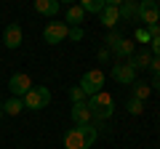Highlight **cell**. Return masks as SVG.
Here are the masks:
<instances>
[{
  "instance_id": "31",
  "label": "cell",
  "mask_w": 160,
  "mask_h": 149,
  "mask_svg": "<svg viewBox=\"0 0 160 149\" xmlns=\"http://www.w3.org/2000/svg\"><path fill=\"white\" fill-rule=\"evenodd\" d=\"M149 88H152V91H160V77H155V80L149 83Z\"/></svg>"
},
{
  "instance_id": "14",
  "label": "cell",
  "mask_w": 160,
  "mask_h": 149,
  "mask_svg": "<svg viewBox=\"0 0 160 149\" xmlns=\"http://www.w3.org/2000/svg\"><path fill=\"white\" fill-rule=\"evenodd\" d=\"M118 11H120V19L123 22H133V19H139V3L136 0H123V6Z\"/></svg>"
},
{
  "instance_id": "1",
  "label": "cell",
  "mask_w": 160,
  "mask_h": 149,
  "mask_svg": "<svg viewBox=\"0 0 160 149\" xmlns=\"http://www.w3.org/2000/svg\"><path fill=\"white\" fill-rule=\"evenodd\" d=\"M86 104H88V109H91V120H96V123L109 120L112 112H115V101H112V96H109L107 91H99V93H93V96H88Z\"/></svg>"
},
{
  "instance_id": "6",
  "label": "cell",
  "mask_w": 160,
  "mask_h": 149,
  "mask_svg": "<svg viewBox=\"0 0 160 149\" xmlns=\"http://www.w3.org/2000/svg\"><path fill=\"white\" fill-rule=\"evenodd\" d=\"M3 43H6L8 51H16V48L24 43V32H22V24H19V22H11L6 27V32H3Z\"/></svg>"
},
{
  "instance_id": "29",
  "label": "cell",
  "mask_w": 160,
  "mask_h": 149,
  "mask_svg": "<svg viewBox=\"0 0 160 149\" xmlns=\"http://www.w3.org/2000/svg\"><path fill=\"white\" fill-rule=\"evenodd\" d=\"M147 32L152 35V37H158V35H160V24H152V27H147Z\"/></svg>"
},
{
  "instance_id": "10",
  "label": "cell",
  "mask_w": 160,
  "mask_h": 149,
  "mask_svg": "<svg viewBox=\"0 0 160 149\" xmlns=\"http://www.w3.org/2000/svg\"><path fill=\"white\" fill-rule=\"evenodd\" d=\"M32 6L40 16H48V19H53L59 13V0H32Z\"/></svg>"
},
{
  "instance_id": "26",
  "label": "cell",
  "mask_w": 160,
  "mask_h": 149,
  "mask_svg": "<svg viewBox=\"0 0 160 149\" xmlns=\"http://www.w3.org/2000/svg\"><path fill=\"white\" fill-rule=\"evenodd\" d=\"M149 53H152V56H160V35L149 40Z\"/></svg>"
},
{
  "instance_id": "32",
  "label": "cell",
  "mask_w": 160,
  "mask_h": 149,
  "mask_svg": "<svg viewBox=\"0 0 160 149\" xmlns=\"http://www.w3.org/2000/svg\"><path fill=\"white\" fill-rule=\"evenodd\" d=\"M62 3H64V6H75L78 0H59V6H62Z\"/></svg>"
},
{
  "instance_id": "30",
  "label": "cell",
  "mask_w": 160,
  "mask_h": 149,
  "mask_svg": "<svg viewBox=\"0 0 160 149\" xmlns=\"http://www.w3.org/2000/svg\"><path fill=\"white\" fill-rule=\"evenodd\" d=\"M104 6H115V8H120V6H123V0H104Z\"/></svg>"
},
{
  "instance_id": "24",
  "label": "cell",
  "mask_w": 160,
  "mask_h": 149,
  "mask_svg": "<svg viewBox=\"0 0 160 149\" xmlns=\"http://www.w3.org/2000/svg\"><path fill=\"white\" fill-rule=\"evenodd\" d=\"M67 37L72 43H80L83 37H86V32H83V27H69V32H67Z\"/></svg>"
},
{
  "instance_id": "33",
  "label": "cell",
  "mask_w": 160,
  "mask_h": 149,
  "mask_svg": "<svg viewBox=\"0 0 160 149\" xmlns=\"http://www.w3.org/2000/svg\"><path fill=\"white\" fill-rule=\"evenodd\" d=\"M0 120H3V104H0Z\"/></svg>"
},
{
  "instance_id": "15",
  "label": "cell",
  "mask_w": 160,
  "mask_h": 149,
  "mask_svg": "<svg viewBox=\"0 0 160 149\" xmlns=\"http://www.w3.org/2000/svg\"><path fill=\"white\" fill-rule=\"evenodd\" d=\"M99 16H102V24L107 29H115V27H118V22H120V11L115 6H104V11L99 13Z\"/></svg>"
},
{
  "instance_id": "18",
  "label": "cell",
  "mask_w": 160,
  "mask_h": 149,
  "mask_svg": "<svg viewBox=\"0 0 160 149\" xmlns=\"http://www.w3.org/2000/svg\"><path fill=\"white\" fill-rule=\"evenodd\" d=\"M131 88H133L131 99H139V101H147V99L152 96V88H149V83H144V80H133V83H131Z\"/></svg>"
},
{
  "instance_id": "5",
  "label": "cell",
  "mask_w": 160,
  "mask_h": 149,
  "mask_svg": "<svg viewBox=\"0 0 160 149\" xmlns=\"http://www.w3.org/2000/svg\"><path fill=\"white\" fill-rule=\"evenodd\" d=\"M139 22H142L144 27L160 24V6H158V0H142V3H139Z\"/></svg>"
},
{
  "instance_id": "16",
  "label": "cell",
  "mask_w": 160,
  "mask_h": 149,
  "mask_svg": "<svg viewBox=\"0 0 160 149\" xmlns=\"http://www.w3.org/2000/svg\"><path fill=\"white\" fill-rule=\"evenodd\" d=\"M128 61H131V67L136 69H149V61H152V53H149V48L147 51H133V56L128 59Z\"/></svg>"
},
{
  "instance_id": "23",
  "label": "cell",
  "mask_w": 160,
  "mask_h": 149,
  "mask_svg": "<svg viewBox=\"0 0 160 149\" xmlns=\"http://www.w3.org/2000/svg\"><path fill=\"white\" fill-rule=\"evenodd\" d=\"M69 99H72V104H83L88 96L83 93V88H80V85H72V88H69Z\"/></svg>"
},
{
  "instance_id": "28",
  "label": "cell",
  "mask_w": 160,
  "mask_h": 149,
  "mask_svg": "<svg viewBox=\"0 0 160 149\" xmlns=\"http://www.w3.org/2000/svg\"><path fill=\"white\" fill-rule=\"evenodd\" d=\"M109 56H112L109 48H99V61H109Z\"/></svg>"
},
{
  "instance_id": "13",
  "label": "cell",
  "mask_w": 160,
  "mask_h": 149,
  "mask_svg": "<svg viewBox=\"0 0 160 149\" xmlns=\"http://www.w3.org/2000/svg\"><path fill=\"white\" fill-rule=\"evenodd\" d=\"M112 56H118L120 61H128V59L133 56V40H128V37H123V40H120L118 46L112 48Z\"/></svg>"
},
{
  "instance_id": "25",
  "label": "cell",
  "mask_w": 160,
  "mask_h": 149,
  "mask_svg": "<svg viewBox=\"0 0 160 149\" xmlns=\"http://www.w3.org/2000/svg\"><path fill=\"white\" fill-rule=\"evenodd\" d=\"M133 40H136V43H149V40H152V35L147 32V27H139L136 32H133Z\"/></svg>"
},
{
  "instance_id": "8",
  "label": "cell",
  "mask_w": 160,
  "mask_h": 149,
  "mask_svg": "<svg viewBox=\"0 0 160 149\" xmlns=\"http://www.w3.org/2000/svg\"><path fill=\"white\" fill-rule=\"evenodd\" d=\"M112 77L120 83V85H131L133 80H136V69L131 67V61H120L112 67Z\"/></svg>"
},
{
  "instance_id": "4",
  "label": "cell",
  "mask_w": 160,
  "mask_h": 149,
  "mask_svg": "<svg viewBox=\"0 0 160 149\" xmlns=\"http://www.w3.org/2000/svg\"><path fill=\"white\" fill-rule=\"evenodd\" d=\"M67 32H69L67 22H48L46 29H43V40H46L48 46H59V43L67 40Z\"/></svg>"
},
{
  "instance_id": "2",
  "label": "cell",
  "mask_w": 160,
  "mask_h": 149,
  "mask_svg": "<svg viewBox=\"0 0 160 149\" xmlns=\"http://www.w3.org/2000/svg\"><path fill=\"white\" fill-rule=\"evenodd\" d=\"M22 101H24L27 109L40 112V109H46L48 104H51V91H48V85H35V88H29V91L22 96Z\"/></svg>"
},
{
  "instance_id": "19",
  "label": "cell",
  "mask_w": 160,
  "mask_h": 149,
  "mask_svg": "<svg viewBox=\"0 0 160 149\" xmlns=\"http://www.w3.org/2000/svg\"><path fill=\"white\" fill-rule=\"evenodd\" d=\"M22 109H24V101L22 99H8L6 104H3V115H8V117H16V115H22Z\"/></svg>"
},
{
  "instance_id": "3",
  "label": "cell",
  "mask_w": 160,
  "mask_h": 149,
  "mask_svg": "<svg viewBox=\"0 0 160 149\" xmlns=\"http://www.w3.org/2000/svg\"><path fill=\"white\" fill-rule=\"evenodd\" d=\"M104 80H107V77H104L102 69H88V72L80 77L78 85L83 88V93H86V96H93V93L104 91Z\"/></svg>"
},
{
  "instance_id": "27",
  "label": "cell",
  "mask_w": 160,
  "mask_h": 149,
  "mask_svg": "<svg viewBox=\"0 0 160 149\" xmlns=\"http://www.w3.org/2000/svg\"><path fill=\"white\" fill-rule=\"evenodd\" d=\"M149 72H152L155 77H160V56H152V61H149Z\"/></svg>"
},
{
  "instance_id": "11",
  "label": "cell",
  "mask_w": 160,
  "mask_h": 149,
  "mask_svg": "<svg viewBox=\"0 0 160 149\" xmlns=\"http://www.w3.org/2000/svg\"><path fill=\"white\" fill-rule=\"evenodd\" d=\"M64 149H88L86 141H83V136H80V131H78V125L64 133Z\"/></svg>"
},
{
  "instance_id": "7",
  "label": "cell",
  "mask_w": 160,
  "mask_h": 149,
  "mask_svg": "<svg viewBox=\"0 0 160 149\" xmlns=\"http://www.w3.org/2000/svg\"><path fill=\"white\" fill-rule=\"evenodd\" d=\"M8 88H11V93H13L16 99H22L24 93L32 88V80H29V74H27V72H16V74H11Z\"/></svg>"
},
{
  "instance_id": "17",
  "label": "cell",
  "mask_w": 160,
  "mask_h": 149,
  "mask_svg": "<svg viewBox=\"0 0 160 149\" xmlns=\"http://www.w3.org/2000/svg\"><path fill=\"white\" fill-rule=\"evenodd\" d=\"M78 131H80V136H83V141H86V147H88V149H91L93 144H96V138H99V128L93 125V123L78 125Z\"/></svg>"
},
{
  "instance_id": "20",
  "label": "cell",
  "mask_w": 160,
  "mask_h": 149,
  "mask_svg": "<svg viewBox=\"0 0 160 149\" xmlns=\"http://www.w3.org/2000/svg\"><path fill=\"white\" fill-rule=\"evenodd\" d=\"M78 6L86 13H102L104 11V0H78Z\"/></svg>"
},
{
  "instance_id": "12",
  "label": "cell",
  "mask_w": 160,
  "mask_h": 149,
  "mask_svg": "<svg viewBox=\"0 0 160 149\" xmlns=\"http://www.w3.org/2000/svg\"><path fill=\"white\" fill-rule=\"evenodd\" d=\"M64 22H69V27H80V24L86 22V11L75 3V6H67V11H64Z\"/></svg>"
},
{
  "instance_id": "21",
  "label": "cell",
  "mask_w": 160,
  "mask_h": 149,
  "mask_svg": "<svg viewBox=\"0 0 160 149\" xmlns=\"http://www.w3.org/2000/svg\"><path fill=\"white\" fill-rule=\"evenodd\" d=\"M126 109H128V115L139 117V115H144V101H139V99H128V101H126Z\"/></svg>"
},
{
  "instance_id": "9",
  "label": "cell",
  "mask_w": 160,
  "mask_h": 149,
  "mask_svg": "<svg viewBox=\"0 0 160 149\" xmlns=\"http://www.w3.org/2000/svg\"><path fill=\"white\" fill-rule=\"evenodd\" d=\"M69 115H72V123L75 125H86V123H91V109H88V104H72V109H69Z\"/></svg>"
},
{
  "instance_id": "22",
  "label": "cell",
  "mask_w": 160,
  "mask_h": 149,
  "mask_svg": "<svg viewBox=\"0 0 160 149\" xmlns=\"http://www.w3.org/2000/svg\"><path fill=\"white\" fill-rule=\"evenodd\" d=\"M120 40H123V35H120L118 32V29H109V32L107 35H104V48H109V51H112V48L115 46H118V43Z\"/></svg>"
}]
</instances>
